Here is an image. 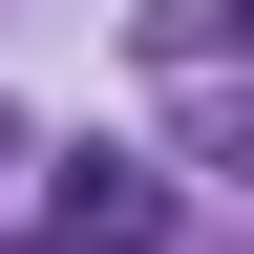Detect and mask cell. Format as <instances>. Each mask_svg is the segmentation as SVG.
<instances>
[{
	"label": "cell",
	"instance_id": "1",
	"mask_svg": "<svg viewBox=\"0 0 254 254\" xmlns=\"http://www.w3.org/2000/svg\"><path fill=\"white\" fill-rule=\"evenodd\" d=\"M64 254H170V170L148 148H64Z\"/></svg>",
	"mask_w": 254,
	"mask_h": 254
},
{
	"label": "cell",
	"instance_id": "2",
	"mask_svg": "<svg viewBox=\"0 0 254 254\" xmlns=\"http://www.w3.org/2000/svg\"><path fill=\"white\" fill-rule=\"evenodd\" d=\"M148 43H170V64H254V0H170Z\"/></svg>",
	"mask_w": 254,
	"mask_h": 254
},
{
	"label": "cell",
	"instance_id": "3",
	"mask_svg": "<svg viewBox=\"0 0 254 254\" xmlns=\"http://www.w3.org/2000/svg\"><path fill=\"white\" fill-rule=\"evenodd\" d=\"M43 254H64V233H43Z\"/></svg>",
	"mask_w": 254,
	"mask_h": 254
}]
</instances>
